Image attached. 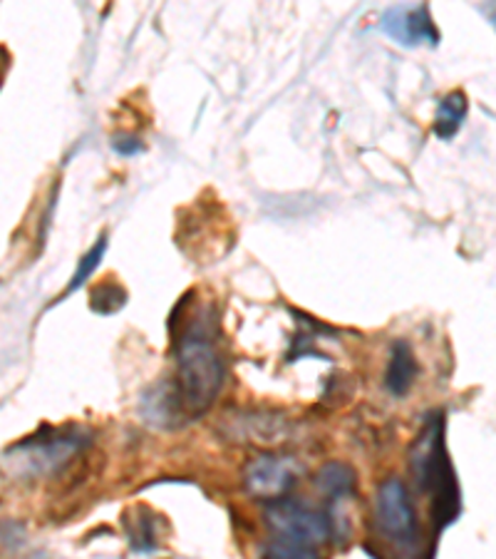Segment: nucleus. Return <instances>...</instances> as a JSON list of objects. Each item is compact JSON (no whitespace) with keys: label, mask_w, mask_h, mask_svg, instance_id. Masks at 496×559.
<instances>
[{"label":"nucleus","mask_w":496,"mask_h":559,"mask_svg":"<svg viewBox=\"0 0 496 559\" xmlns=\"http://www.w3.org/2000/svg\"><path fill=\"white\" fill-rule=\"evenodd\" d=\"M445 416L432 413L410 450V471L422 495L432 500L430 518L435 535L452 527L462 515V490L445 443Z\"/></svg>","instance_id":"1"},{"label":"nucleus","mask_w":496,"mask_h":559,"mask_svg":"<svg viewBox=\"0 0 496 559\" xmlns=\"http://www.w3.org/2000/svg\"><path fill=\"white\" fill-rule=\"evenodd\" d=\"M174 356L177 376L171 385L186 420H196L211 408L227 383V364L211 338L209 323L194 326L184 338H177Z\"/></svg>","instance_id":"2"},{"label":"nucleus","mask_w":496,"mask_h":559,"mask_svg":"<svg viewBox=\"0 0 496 559\" xmlns=\"http://www.w3.org/2000/svg\"><path fill=\"white\" fill-rule=\"evenodd\" d=\"M89 443H93V432L80 426H45L35 436L8 450L3 463L8 473L21 477V480H43V477L58 475Z\"/></svg>","instance_id":"3"},{"label":"nucleus","mask_w":496,"mask_h":559,"mask_svg":"<svg viewBox=\"0 0 496 559\" xmlns=\"http://www.w3.org/2000/svg\"><path fill=\"white\" fill-rule=\"evenodd\" d=\"M266 522L276 539L266 547L268 557H318L330 539V520L295 500H270Z\"/></svg>","instance_id":"4"},{"label":"nucleus","mask_w":496,"mask_h":559,"mask_svg":"<svg viewBox=\"0 0 496 559\" xmlns=\"http://www.w3.org/2000/svg\"><path fill=\"white\" fill-rule=\"evenodd\" d=\"M375 525L400 552H418L422 530L408 488L400 477H387L375 495Z\"/></svg>","instance_id":"5"},{"label":"nucleus","mask_w":496,"mask_h":559,"mask_svg":"<svg viewBox=\"0 0 496 559\" xmlns=\"http://www.w3.org/2000/svg\"><path fill=\"white\" fill-rule=\"evenodd\" d=\"M298 475H301V467L293 457L261 455L251 460L243 471V485L258 500H278L291 492Z\"/></svg>","instance_id":"6"},{"label":"nucleus","mask_w":496,"mask_h":559,"mask_svg":"<svg viewBox=\"0 0 496 559\" xmlns=\"http://www.w3.org/2000/svg\"><path fill=\"white\" fill-rule=\"evenodd\" d=\"M380 28L395 43L404 48H418V45H437L439 31L432 23L427 5L418 8H392L390 13L383 15Z\"/></svg>","instance_id":"7"},{"label":"nucleus","mask_w":496,"mask_h":559,"mask_svg":"<svg viewBox=\"0 0 496 559\" xmlns=\"http://www.w3.org/2000/svg\"><path fill=\"white\" fill-rule=\"evenodd\" d=\"M140 413L149 426H157V428H179L186 423V416L182 405H179L171 381L152 388L140 403Z\"/></svg>","instance_id":"8"},{"label":"nucleus","mask_w":496,"mask_h":559,"mask_svg":"<svg viewBox=\"0 0 496 559\" xmlns=\"http://www.w3.org/2000/svg\"><path fill=\"white\" fill-rule=\"evenodd\" d=\"M420 373L418 358H414V350L404 338L392 341L390 346V360H387L385 371V388L390 391L395 399H402L408 395L414 385V378Z\"/></svg>","instance_id":"9"},{"label":"nucleus","mask_w":496,"mask_h":559,"mask_svg":"<svg viewBox=\"0 0 496 559\" xmlns=\"http://www.w3.org/2000/svg\"><path fill=\"white\" fill-rule=\"evenodd\" d=\"M315 485H318L320 495H326L330 502L350 500L358 488L355 471L346 463H328L320 467L318 477H315Z\"/></svg>","instance_id":"10"},{"label":"nucleus","mask_w":496,"mask_h":559,"mask_svg":"<svg viewBox=\"0 0 496 559\" xmlns=\"http://www.w3.org/2000/svg\"><path fill=\"white\" fill-rule=\"evenodd\" d=\"M467 95L464 93H449L439 100L435 112V134L441 140H452L455 134L462 130L467 120Z\"/></svg>","instance_id":"11"},{"label":"nucleus","mask_w":496,"mask_h":559,"mask_svg":"<svg viewBox=\"0 0 496 559\" xmlns=\"http://www.w3.org/2000/svg\"><path fill=\"white\" fill-rule=\"evenodd\" d=\"M128 292L120 284L114 282H105L93 288V294H89V309L99 316H110L117 313L122 309L124 304H128Z\"/></svg>","instance_id":"12"},{"label":"nucleus","mask_w":496,"mask_h":559,"mask_svg":"<svg viewBox=\"0 0 496 559\" xmlns=\"http://www.w3.org/2000/svg\"><path fill=\"white\" fill-rule=\"evenodd\" d=\"M105 251H107V237H105V234H102V237L97 239V245H95L93 249H89L83 259H80V266H77L75 276H72V282L68 284L65 294H62L58 301H62V299H65V296H70V294L80 292V288H83V286L89 282V276H93V274L97 272V266L102 264V257H105Z\"/></svg>","instance_id":"13"},{"label":"nucleus","mask_w":496,"mask_h":559,"mask_svg":"<svg viewBox=\"0 0 496 559\" xmlns=\"http://www.w3.org/2000/svg\"><path fill=\"white\" fill-rule=\"evenodd\" d=\"M155 537V518L144 510V518H134V527L130 530V545L134 552H157Z\"/></svg>","instance_id":"14"},{"label":"nucleus","mask_w":496,"mask_h":559,"mask_svg":"<svg viewBox=\"0 0 496 559\" xmlns=\"http://www.w3.org/2000/svg\"><path fill=\"white\" fill-rule=\"evenodd\" d=\"M112 150L122 157H134V155H140V152H144V144H142V140L134 138V134L120 132L112 138Z\"/></svg>","instance_id":"15"}]
</instances>
